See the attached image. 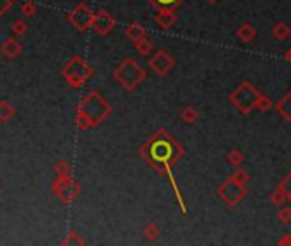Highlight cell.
<instances>
[{
    "instance_id": "9a60e30c",
    "label": "cell",
    "mask_w": 291,
    "mask_h": 246,
    "mask_svg": "<svg viewBox=\"0 0 291 246\" xmlns=\"http://www.w3.org/2000/svg\"><path fill=\"white\" fill-rule=\"evenodd\" d=\"M255 28H253L250 22H243L240 28L237 29V38L242 41V43H252L253 38H255Z\"/></svg>"
},
{
    "instance_id": "7c38bea8",
    "label": "cell",
    "mask_w": 291,
    "mask_h": 246,
    "mask_svg": "<svg viewBox=\"0 0 291 246\" xmlns=\"http://www.w3.org/2000/svg\"><path fill=\"white\" fill-rule=\"evenodd\" d=\"M0 51H2L3 57H7V58H16V57H19V55H21L22 44H21L17 40L9 38V40H5V41L2 43V46H0Z\"/></svg>"
},
{
    "instance_id": "4fadbf2b",
    "label": "cell",
    "mask_w": 291,
    "mask_h": 246,
    "mask_svg": "<svg viewBox=\"0 0 291 246\" xmlns=\"http://www.w3.org/2000/svg\"><path fill=\"white\" fill-rule=\"evenodd\" d=\"M146 35H147V33H146L144 26L139 24L137 21L130 22V24L125 28V36L129 40H132L134 43H136V41H139V40H143V38H146Z\"/></svg>"
},
{
    "instance_id": "30bf717a",
    "label": "cell",
    "mask_w": 291,
    "mask_h": 246,
    "mask_svg": "<svg viewBox=\"0 0 291 246\" xmlns=\"http://www.w3.org/2000/svg\"><path fill=\"white\" fill-rule=\"evenodd\" d=\"M115 26H117L115 17L111 16L110 12H106L104 9H101V10H98V12L95 14V21H93L91 29L98 36H106V35H110V33L113 31Z\"/></svg>"
},
{
    "instance_id": "cb8c5ba5",
    "label": "cell",
    "mask_w": 291,
    "mask_h": 246,
    "mask_svg": "<svg viewBox=\"0 0 291 246\" xmlns=\"http://www.w3.org/2000/svg\"><path fill=\"white\" fill-rule=\"evenodd\" d=\"M70 171H72V167H70V164L67 161H58L55 164V173H57V176H70Z\"/></svg>"
},
{
    "instance_id": "2e32d148",
    "label": "cell",
    "mask_w": 291,
    "mask_h": 246,
    "mask_svg": "<svg viewBox=\"0 0 291 246\" xmlns=\"http://www.w3.org/2000/svg\"><path fill=\"white\" fill-rule=\"evenodd\" d=\"M288 200V192H286V188L279 183L278 188H274L272 192L269 193V202L272 205H278V207H281L283 204Z\"/></svg>"
},
{
    "instance_id": "4dcf8cb0",
    "label": "cell",
    "mask_w": 291,
    "mask_h": 246,
    "mask_svg": "<svg viewBox=\"0 0 291 246\" xmlns=\"http://www.w3.org/2000/svg\"><path fill=\"white\" fill-rule=\"evenodd\" d=\"M14 0H0V16H3L5 12H9L10 7H12Z\"/></svg>"
},
{
    "instance_id": "4316f807",
    "label": "cell",
    "mask_w": 291,
    "mask_h": 246,
    "mask_svg": "<svg viewBox=\"0 0 291 246\" xmlns=\"http://www.w3.org/2000/svg\"><path fill=\"white\" fill-rule=\"evenodd\" d=\"M12 31H14V35L16 36H22V35H26V31H28V24H26L22 19H17V21H14V24H12Z\"/></svg>"
},
{
    "instance_id": "52a82bcc",
    "label": "cell",
    "mask_w": 291,
    "mask_h": 246,
    "mask_svg": "<svg viewBox=\"0 0 291 246\" xmlns=\"http://www.w3.org/2000/svg\"><path fill=\"white\" fill-rule=\"evenodd\" d=\"M51 192L55 193V197H57L62 204L70 205L77 197H79L81 186L72 176H58L57 180L51 183Z\"/></svg>"
},
{
    "instance_id": "44dd1931",
    "label": "cell",
    "mask_w": 291,
    "mask_h": 246,
    "mask_svg": "<svg viewBox=\"0 0 291 246\" xmlns=\"http://www.w3.org/2000/svg\"><path fill=\"white\" fill-rule=\"evenodd\" d=\"M180 118H182V122L187 123V125H194V123L199 122V111H197L195 108H192V106H187V108L182 110Z\"/></svg>"
},
{
    "instance_id": "d6a6232c",
    "label": "cell",
    "mask_w": 291,
    "mask_h": 246,
    "mask_svg": "<svg viewBox=\"0 0 291 246\" xmlns=\"http://www.w3.org/2000/svg\"><path fill=\"white\" fill-rule=\"evenodd\" d=\"M279 245H291V234H285V236H283V240L279 241Z\"/></svg>"
},
{
    "instance_id": "836d02e7",
    "label": "cell",
    "mask_w": 291,
    "mask_h": 246,
    "mask_svg": "<svg viewBox=\"0 0 291 246\" xmlns=\"http://www.w3.org/2000/svg\"><path fill=\"white\" fill-rule=\"evenodd\" d=\"M285 60L291 63V48H290V50H288V51H286V53H285Z\"/></svg>"
},
{
    "instance_id": "e0dca14e",
    "label": "cell",
    "mask_w": 291,
    "mask_h": 246,
    "mask_svg": "<svg viewBox=\"0 0 291 246\" xmlns=\"http://www.w3.org/2000/svg\"><path fill=\"white\" fill-rule=\"evenodd\" d=\"M149 5H152L154 9H178L185 0H146Z\"/></svg>"
},
{
    "instance_id": "1f68e13d",
    "label": "cell",
    "mask_w": 291,
    "mask_h": 246,
    "mask_svg": "<svg viewBox=\"0 0 291 246\" xmlns=\"http://www.w3.org/2000/svg\"><path fill=\"white\" fill-rule=\"evenodd\" d=\"M281 185L286 188V192H291V173H290V174H286L285 180L281 181Z\"/></svg>"
},
{
    "instance_id": "d6986e66",
    "label": "cell",
    "mask_w": 291,
    "mask_h": 246,
    "mask_svg": "<svg viewBox=\"0 0 291 246\" xmlns=\"http://www.w3.org/2000/svg\"><path fill=\"white\" fill-rule=\"evenodd\" d=\"M14 117H16V110H14V106L9 101L2 99V101H0V122L7 123L9 120H12Z\"/></svg>"
},
{
    "instance_id": "3957f363",
    "label": "cell",
    "mask_w": 291,
    "mask_h": 246,
    "mask_svg": "<svg viewBox=\"0 0 291 246\" xmlns=\"http://www.w3.org/2000/svg\"><path fill=\"white\" fill-rule=\"evenodd\" d=\"M146 77H147V72L144 70V67H141L139 63L136 60H132V58L122 60L120 65L113 70V79L129 92L136 91V89L146 81Z\"/></svg>"
},
{
    "instance_id": "f546056e",
    "label": "cell",
    "mask_w": 291,
    "mask_h": 246,
    "mask_svg": "<svg viewBox=\"0 0 291 246\" xmlns=\"http://www.w3.org/2000/svg\"><path fill=\"white\" fill-rule=\"evenodd\" d=\"M278 221H281L283 224H290L291 222V207H283L278 212Z\"/></svg>"
},
{
    "instance_id": "5bb4252c",
    "label": "cell",
    "mask_w": 291,
    "mask_h": 246,
    "mask_svg": "<svg viewBox=\"0 0 291 246\" xmlns=\"http://www.w3.org/2000/svg\"><path fill=\"white\" fill-rule=\"evenodd\" d=\"M276 111H278L286 122H291V92L285 94L278 103H276Z\"/></svg>"
},
{
    "instance_id": "5b68a950",
    "label": "cell",
    "mask_w": 291,
    "mask_h": 246,
    "mask_svg": "<svg viewBox=\"0 0 291 246\" xmlns=\"http://www.w3.org/2000/svg\"><path fill=\"white\" fill-rule=\"evenodd\" d=\"M259 98H260V92L255 89V85L250 84V82H242L230 94V103L242 115H248L250 111H253L257 108Z\"/></svg>"
},
{
    "instance_id": "83f0119b",
    "label": "cell",
    "mask_w": 291,
    "mask_h": 246,
    "mask_svg": "<svg viewBox=\"0 0 291 246\" xmlns=\"http://www.w3.org/2000/svg\"><path fill=\"white\" fill-rule=\"evenodd\" d=\"M21 14L26 17H33L36 14V5L33 2H24L21 5Z\"/></svg>"
},
{
    "instance_id": "8992f818",
    "label": "cell",
    "mask_w": 291,
    "mask_h": 246,
    "mask_svg": "<svg viewBox=\"0 0 291 246\" xmlns=\"http://www.w3.org/2000/svg\"><path fill=\"white\" fill-rule=\"evenodd\" d=\"M216 193H218V197L228 205V207H235V205H238L245 197H247L248 190H247V185L238 183L233 176H230L228 180H225L218 186Z\"/></svg>"
},
{
    "instance_id": "e575fe53",
    "label": "cell",
    "mask_w": 291,
    "mask_h": 246,
    "mask_svg": "<svg viewBox=\"0 0 291 246\" xmlns=\"http://www.w3.org/2000/svg\"><path fill=\"white\" fill-rule=\"evenodd\" d=\"M204 2H207V3H211V5H214V3H218L219 0H204Z\"/></svg>"
},
{
    "instance_id": "8fae6325",
    "label": "cell",
    "mask_w": 291,
    "mask_h": 246,
    "mask_svg": "<svg viewBox=\"0 0 291 246\" xmlns=\"http://www.w3.org/2000/svg\"><path fill=\"white\" fill-rule=\"evenodd\" d=\"M154 21L158 22V26L161 29H170L177 22V14L171 9H156Z\"/></svg>"
},
{
    "instance_id": "ba28073f",
    "label": "cell",
    "mask_w": 291,
    "mask_h": 246,
    "mask_svg": "<svg viewBox=\"0 0 291 246\" xmlns=\"http://www.w3.org/2000/svg\"><path fill=\"white\" fill-rule=\"evenodd\" d=\"M93 21H95V12L86 3H77L72 9V12L69 14V22L77 31H88V29H91Z\"/></svg>"
},
{
    "instance_id": "9c48e42d",
    "label": "cell",
    "mask_w": 291,
    "mask_h": 246,
    "mask_svg": "<svg viewBox=\"0 0 291 246\" xmlns=\"http://www.w3.org/2000/svg\"><path fill=\"white\" fill-rule=\"evenodd\" d=\"M149 69L158 76H166L168 72H171V69L175 67V58L168 53L166 50H158L147 62Z\"/></svg>"
},
{
    "instance_id": "7a4b0ae2",
    "label": "cell",
    "mask_w": 291,
    "mask_h": 246,
    "mask_svg": "<svg viewBox=\"0 0 291 246\" xmlns=\"http://www.w3.org/2000/svg\"><path fill=\"white\" fill-rule=\"evenodd\" d=\"M111 111H113V106L98 91L88 92L76 108V113L83 115L86 120L89 122L91 128L103 123L111 115Z\"/></svg>"
},
{
    "instance_id": "d590c367",
    "label": "cell",
    "mask_w": 291,
    "mask_h": 246,
    "mask_svg": "<svg viewBox=\"0 0 291 246\" xmlns=\"http://www.w3.org/2000/svg\"><path fill=\"white\" fill-rule=\"evenodd\" d=\"M288 200H290V204H291V192H288Z\"/></svg>"
},
{
    "instance_id": "7402d4cb",
    "label": "cell",
    "mask_w": 291,
    "mask_h": 246,
    "mask_svg": "<svg viewBox=\"0 0 291 246\" xmlns=\"http://www.w3.org/2000/svg\"><path fill=\"white\" fill-rule=\"evenodd\" d=\"M226 161H228L230 166L240 167L242 163L245 161V154L240 151V149H231V151L228 152V156H226Z\"/></svg>"
},
{
    "instance_id": "d4e9b609",
    "label": "cell",
    "mask_w": 291,
    "mask_h": 246,
    "mask_svg": "<svg viewBox=\"0 0 291 246\" xmlns=\"http://www.w3.org/2000/svg\"><path fill=\"white\" fill-rule=\"evenodd\" d=\"M231 176H233L235 180L238 181V183H243V185H247V181L250 180V174L245 169H242V167H237V169L233 171V174H231Z\"/></svg>"
},
{
    "instance_id": "f1b7e54d",
    "label": "cell",
    "mask_w": 291,
    "mask_h": 246,
    "mask_svg": "<svg viewBox=\"0 0 291 246\" xmlns=\"http://www.w3.org/2000/svg\"><path fill=\"white\" fill-rule=\"evenodd\" d=\"M272 108V101L269 98H267L266 94H260V98H259V103H257V110H260V111H269Z\"/></svg>"
},
{
    "instance_id": "ffe728a7",
    "label": "cell",
    "mask_w": 291,
    "mask_h": 246,
    "mask_svg": "<svg viewBox=\"0 0 291 246\" xmlns=\"http://www.w3.org/2000/svg\"><path fill=\"white\" fill-rule=\"evenodd\" d=\"M134 48H136V51L139 55H143V57H149V55L152 53V50H154V44H152V41L147 40V36L139 41H136L134 43Z\"/></svg>"
},
{
    "instance_id": "ac0fdd59",
    "label": "cell",
    "mask_w": 291,
    "mask_h": 246,
    "mask_svg": "<svg viewBox=\"0 0 291 246\" xmlns=\"http://www.w3.org/2000/svg\"><path fill=\"white\" fill-rule=\"evenodd\" d=\"M272 36L279 41H286L291 36V28L286 22H278V24H274V28H272Z\"/></svg>"
},
{
    "instance_id": "6da1fadb",
    "label": "cell",
    "mask_w": 291,
    "mask_h": 246,
    "mask_svg": "<svg viewBox=\"0 0 291 246\" xmlns=\"http://www.w3.org/2000/svg\"><path fill=\"white\" fill-rule=\"evenodd\" d=\"M139 156L149 164L151 169H154L159 176L166 178L171 183V188L175 192L180 208L184 214H187V204L184 202V197L180 193V188L177 185V180L173 176V167L177 166L178 161L185 156L184 145L178 142L166 128H158V132L152 133L146 142L141 145Z\"/></svg>"
},
{
    "instance_id": "484cf974",
    "label": "cell",
    "mask_w": 291,
    "mask_h": 246,
    "mask_svg": "<svg viewBox=\"0 0 291 246\" xmlns=\"http://www.w3.org/2000/svg\"><path fill=\"white\" fill-rule=\"evenodd\" d=\"M62 245H84V240L77 233H69L62 240Z\"/></svg>"
},
{
    "instance_id": "603a6c76",
    "label": "cell",
    "mask_w": 291,
    "mask_h": 246,
    "mask_svg": "<svg viewBox=\"0 0 291 246\" xmlns=\"http://www.w3.org/2000/svg\"><path fill=\"white\" fill-rule=\"evenodd\" d=\"M159 234H161V229H159V226H158V224H147V226L144 227V236H146V240L154 241V240H158V238H159Z\"/></svg>"
},
{
    "instance_id": "277c9868",
    "label": "cell",
    "mask_w": 291,
    "mask_h": 246,
    "mask_svg": "<svg viewBox=\"0 0 291 246\" xmlns=\"http://www.w3.org/2000/svg\"><path fill=\"white\" fill-rule=\"evenodd\" d=\"M93 74H95L93 67L89 65L83 57H79V55H76V57L70 58V60L67 62L65 65H63V69H62L63 79H65L67 84H69L70 87H74V89L83 87L86 82L93 77Z\"/></svg>"
}]
</instances>
